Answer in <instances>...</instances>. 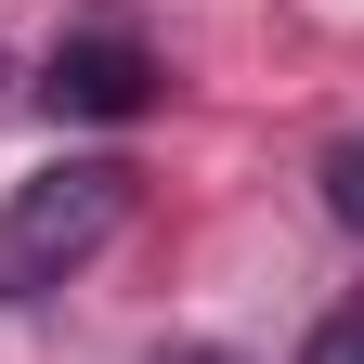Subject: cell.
I'll return each instance as SVG.
<instances>
[{
	"label": "cell",
	"instance_id": "8992f818",
	"mask_svg": "<svg viewBox=\"0 0 364 364\" xmlns=\"http://www.w3.org/2000/svg\"><path fill=\"white\" fill-rule=\"evenodd\" d=\"M0 78H14V65H0Z\"/></svg>",
	"mask_w": 364,
	"mask_h": 364
},
{
	"label": "cell",
	"instance_id": "6da1fadb",
	"mask_svg": "<svg viewBox=\"0 0 364 364\" xmlns=\"http://www.w3.org/2000/svg\"><path fill=\"white\" fill-rule=\"evenodd\" d=\"M130 221V169L117 156H53L0 196V299H53L65 273H91Z\"/></svg>",
	"mask_w": 364,
	"mask_h": 364
},
{
	"label": "cell",
	"instance_id": "5b68a950",
	"mask_svg": "<svg viewBox=\"0 0 364 364\" xmlns=\"http://www.w3.org/2000/svg\"><path fill=\"white\" fill-rule=\"evenodd\" d=\"M169 364H235V351H169Z\"/></svg>",
	"mask_w": 364,
	"mask_h": 364
},
{
	"label": "cell",
	"instance_id": "277c9868",
	"mask_svg": "<svg viewBox=\"0 0 364 364\" xmlns=\"http://www.w3.org/2000/svg\"><path fill=\"white\" fill-rule=\"evenodd\" d=\"M326 208L364 235V144H338V156H326Z\"/></svg>",
	"mask_w": 364,
	"mask_h": 364
},
{
	"label": "cell",
	"instance_id": "7a4b0ae2",
	"mask_svg": "<svg viewBox=\"0 0 364 364\" xmlns=\"http://www.w3.org/2000/svg\"><path fill=\"white\" fill-rule=\"evenodd\" d=\"M39 105L53 117H144L156 105V53L144 39H65L53 78H39Z\"/></svg>",
	"mask_w": 364,
	"mask_h": 364
},
{
	"label": "cell",
	"instance_id": "3957f363",
	"mask_svg": "<svg viewBox=\"0 0 364 364\" xmlns=\"http://www.w3.org/2000/svg\"><path fill=\"white\" fill-rule=\"evenodd\" d=\"M299 364H364V299H351V312H326V326L299 338Z\"/></svg>",
	"mask_w": 364,
	"mask_h": 364
}]
</instances>
